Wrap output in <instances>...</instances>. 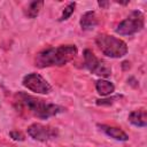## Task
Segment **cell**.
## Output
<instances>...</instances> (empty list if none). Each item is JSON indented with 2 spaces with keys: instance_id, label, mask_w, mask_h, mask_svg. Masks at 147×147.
<instances>
[{
  "instance_id": "8fae6325",
  "label": "cell",
  "mask_w": 147,
  "mask_h": 147,
  "mask_svg": "<svg viewBox=\"0 0 147 147\" xmlns=\"http://www.w3.org/2000/svg\"><path fill=\"white\" fill-rule=\"evenodd\" d=\"M95 88L96 92L101 95V96H108L111 95L115 92V85L106 79H99L95 82Z\"/></svg>"
},
{
  "instance_id": "2e32d148",
  "label": "cell",
  "mask_w": 147,
  "mask_h": 147,
  "mask_svg": "<svg viewBox=\"0 0 147 147\" xmlns=\"http://www.w3.org/2000/svg\"><path fill=\"white\" fill-rule=\"evenodd\" d=\"M98 5H99L101 8H107V6L109 5V2H108V1H99Z\"/></svg>"
},
{
  "instance_id": "6da1fadb",
  "label": "cell",
  "mask_w": 147,
  "mask_h": 147,
  "mask_svg": "<svg viewBox=\"0 0 147 147\" xmlns=\"http://www.w3.org/2000/svg\"><path fill=\"white\" fill-rule=\"evenodd\" d=\"M14 105L17 110L28 113L29 115L40 119H47L65 110L62 106L46 102L45 100L30 95L25 92H17L14 95Z\"/></svg>"
},
{
  "instance_id": "52a82bcc",
  "label": "cell",
  "mask_w": 147,
  "mask_h": 147,
  "mask_svg": "<svg viewBox=\"0 0 147 147\" xmlns=\"http://www.w3.org/2000/svg\"><path fill=\"white\" fill-rule=\"evenodd\" d=\"M22 84L28 90L38 93V94H48L52 91L51 84L39 74L31 72L23 77Z\"/></svg>"
},
{
  "instance_id": "ba28073f",
  "label": "cell",
  "mask_w": 147,
  "mask_h": 147,
  "mask_svg": "<svg viewBox=\"0 0 147 147\" xmlns=\"http://www.w3.org/2000/svg\"><path fill=\"white\" fill-rule=\"evenodd\" d=\"M99 127L108 137H110V138H113L115 140H118V141H126V140H129V136L121 127L111 126V125H107V124H99Z\"/></svg>"
},
{
  "instance_id": "277c9868",
  "label": "cell",
  "mask_w": 147,
  "mask_h": 147,
  "mask_svg": "<svg viewBox=\"0 0 147 147\" xmlns=\"http://www.w3.org/2000/svg\"><path fill=\"white\" fill-rule=\"evenodd\" d=\"M145 26V15L140 10H133L129 14L116 26L115 31L119 36H133L137 32H140Z\"/></svg>"
},
{
  "instance_id": "30bf717a",
  "label": "cell",
  "mask_w": 147,
  "mask_h": 147,
  "mask_svg": "<svg viewBox=\"0 0 147 147\" xmlns=\"http://www.w3.org/2000/svg\"><path fill=\"white\" fill-rule=\"evenodd\" d=\"M129 122L138 127H145L147 125V113L142 109H137L130 113L129 115Z\"/></svg>"
},
{
  "instance_id": "5b68a950",
  "label": "cell",
  "mask_w": 147,
  "mask_h": 147,
  "mask_svg": "<svg viewBox=\"0 0 147 147\" xmlns=\"http://www.w3.org/2000/svg\"><path fill=\"white\" fill-rule=\"evenodd\" d=\"M83 57H84V67L90 72L102 78H107L111 75V68L108 65V63L96 57V55L91 49H85L83 52Z\"/></svg>"
},
{
  "instance_id": "3957f363",
  "label": "cell",
  "mask_w": 147,
  "mask_h": 147,
  "mask_svg": "<svg viewBox=\"0 0 147 147\" xmlns=\"http://www.w3.org/2000/svg\"><path fill=\"white\" fill-rule=\"evenodd\" d=\"M95 44L100 52L111 59H119L126 55L127 45L124 40L107 33H100L95 38Z\"/></svg>"
},
{
  "instance_id": "9a60e30c",
  "label": "cell",
  "mask_w": 147,
  "mask_h": 147,
  "mask_svg": "<svg viewBox=\"0 0 147 147\" xmlns=\"http://www.w3.org/2000/svg\"><path fill=\"white\" fill-rule=\"evenodd\" d=\"M9 134H10V137H11L14 140H18V141H23V140H24V136H23L21 132H17V131H11Z\"/></svg>"
},
{
  "instance_id": "9c48e42d",
  "label": "cell",
  "mask_w": 147,
  "mask_h": 147,
  "mask_svg": "<svg viewBox=\"0 0 147 147\" xmlns=\"http://www.w3.org/2000/svg\"><path fill=\"white\" fill-rule=\"evenodd\" d=\"M99 21H98V17H96V14L94 10H88V11H85L80 20H79V24H80V28L82 30L84 31H90V30H93L96 25H98Z\"/></svg>"
},
{
  "instance_id": "7c38bea8",
  "label": "cell",
  "mask_w": 147,
  "mask_h": 147,
  "mask_svg": "<svg viewBox=\"0 0 147 147\" xmlns=\"http://www.w3.org/2000/svg\"><path fill=\"white\" fill-rule=\"evenodd\" d=\"M42 6H44V1H31V2H29L26 8L24 9L25 16L29 17V18H36L39 15L40 10L42 9Z\"/></svg>"
},
{
  "instance_id": "4fadbf2b",
  "label": "cell",
  "mask_w": 147,
  "mask_h": 147,
  "mask_svg": "<svg viewBox=\"0 0 147 147\" xmlns=\"http://www.w3.org/2000/svg\"><path fill=\"white\" fill-rule=\"evenodd\" d=\"M75 7H76V2H69V3L63 8L62 14H61V16H60L59 21H60V22H62V21L68 20V18L72 15V13L75 11Z\"/></svg>"
},
{
  "instance_id": "7a4b0ae2",
  "label": "cell",
  "mask_w": 147,
  "mask_h": 147,
  "mask_svg": "<svg viewBox=\"0 0 147 147\" xmlns=\"http://www.w3.org/2000/svg\"><path fill=\"white\" fill-rule=\"evenodd\" d=\"M78 49L75 45H60L47 47L38 52L34 56V65L44 69L48 67H62L75 59Z\"/></svg>"
},
{
  "instance_id": "8992f818",
  "label": "cell",
  "mask_w": 147,
  "mask_h": 147,
  "mask_svg": "<svg viewBox=\"0 0 147 147\" xmlns=\"http://www.w3.org/2000/svg\"><path fill=\"white\" fill-rule=\"evenodd\" d=\"M28 134L38 141H49L59 137V129L51 126V125H45L41 123H33L28 126L26 129Z\"/></svg>"
},
{
  "instance_id": "5bb4252c",
  "label": "cell",
  "mask_w": 147,
  "mask_h": 147,
  "mask_svg": "<svg viewBox=\"0 0 147 147\" xmlns=\"http://www.w3.org/2000/svg\"><path fill=\"white\" fill-rule=\"evenodd\" d=\"M122 98H123V95L117 94V95H113V96H109V98L99 99V100H96L95 103H96L98 106H110V105L115 103L117 100H119V99H122Z\"/></svg>"
}]
</instances>
